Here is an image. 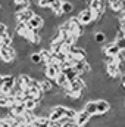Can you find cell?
Masks as SVG:
<instances>
[{
    "label": "cell",
    "instance_id": "cell-5",
    "mask_svg": "<svg viewBox=\"0 0 125 127\" xmlns=\"http://www.w3.org/2000/svg\"><path fill=\"white\" fill-rule=\"evenodd\" d=\"M34 15H35V10H34L32 7H30V9H25V10L16 12V13H15V18H16L18 24H19V22H21V24H28V21L31 19Z\"/></svg>",
    "mask_w": 125,
    "mask_h": 127
},
{
    "label": "cell",
    "instance_id": "cell-20",
    "mask_svg": "<svg viewBox=\"0 0 125 127\" xmlns=\"http://www.w3.org/2000/svg\"><path fill=\"white\" fill-rule=\"evenodd\" d=\"M62 72L66 75V78L69 80V81H72V80H75L77 77H80L78 75V72H77V69L74 68V66H69V68H65V69H62Z\"/></svg>",
    "mask_w": 125,
    "mask_h": 127
},
{
    "label": "cell",
    "instance_id": "cell-21",
    "mask_svg": "<svg viewBox=\"0 0 125 127\" xmlns=\"http://www.w3.org/2000/svg\"><path fill=\"white\" fill-rule=\"evenodd\" d=\"M75 10V6H74V3L72 1H69V0H66V1H63L62 3V12L65 16H68L69 13H72Z\"/></svg>",
    "mask_w": 125,
    "mask_h": 127
},
{
    "label": "cell",
    "instance_id": "cell-11",
    "mask_svg": "<svg viewBox=\"0 0 125 127\" xmlns=\"http://www.w3.org/2000/svg\"><path fill=\"white\" fill-rule=\"evenodd\" d=\"M110 109H112V106H110V102L107 99H99L97 100V115L103 117V115L109 114Z\"/></svg>",
    "mask_w": 125,
    "mask_h": 127
},
{
    "label": "cell",
    "instance_id": "cell-1",
    "mask_svg": "<svg viewBox=\"0 0 125 127\" xmlns=\"http://www.w3.org/2000/svg\"><path fill=\"white\" fill-rule=\"evenodd\" d=\"M0 59L4 64H9V65H13L15 61L18 59V53L15 50L13 46H0Z\"/></svg>",
    "mask_w": 125,
    "mask_h": 127
},
{
    "label": "cell",
    "instance_id": "cell-4",
    "mask_svg": "<svg viewBox=\"0 0 125 127\" xmlns=\"http://www.w3.org/2000/svg\"><path fill=\"white\" fill-rule=\"evenodd\" d=\"M77 16H78V19H80V24H81V25H84V27H87V25H90V24H93V22H94L93 10H91L90 7H87V9L81 10Z\"/></svg>",
    "mask_w": 125,
    "mask_h": 127
},
{
    "label": "cell",
    "instance_id": "cell-25",
    "mask_svg": "<svg viewBox=\"0 0 125 127\" xmlns=\"http://www.w3.org/2000/svg\"><path fill=\"white\" fill-rule=\"evenodd\" d=\"M63 127H78V126H77V124H75L72 120H69L68 123H65V124H63Z\"/></svg>",
    "mask_w": 125,
    "mask_h": 127
},
{
    "label": "cell",
    "instance_id": "cell-10",
    "mask_svg": "<svg viewBox=\"0 0 125 127\" xmlns=\"http://www.w3.org/2000/svg\"><path fill=\"white\" fill-rule=\"evenodd\" d=\"M102 50H103L104 56H112V58H116V56L121 53V49L116 46L115 41H113V43H106Z\"/></svg>",
    "mask_w": 125,
    "mask_h": 127
},
{
    "label": "cell",
    "instance_id": "cell-2",
    "mask_svg": "<svg viewBox=\"0 0 125 127\" xmlns=\"http://www.w3.org/2000/svg\"><path fill=\"white\" fill-rule=\"evenodd\" d=\"M16 86V77L13 74L10 75H3V87L0 90L1 95H10V92L13 90V87Z\"/></svg>",
    "mask_w": 125,
    "mask_h": 127
},
{
    "label": "cell",
    "instance_id": "cell-7",
    "mask_svg": "<svg viewBox=\"0 0 125 127\" xmlns=\"http://www.w3.org/2000/svg\"><path fill=\"white\" fill-rule=\"evenodd\" d=\"M31 80L32 78H31L30 74H27V72H21V74H18V77H16V87L21 89V90H25V89L30 87Z\"/></svg>",
    "mask_w": 125,
    "mask_h": 127
},
{
    "label": "cell",
    "instance_id": "cell-19",
    "mask_svg": "<svg viewBox=\"0 0 125 127\" xmlns=\"http://www.w3.org/2000/svg\"><path fill=\"white\" fill-rule=\"evenodd\" d=\"M24 105H25V109H27V111L35 112V111H37V108L40 106V102H38V100H35V99H27V100L24 102Z\"/></svg>",
    "mask_w": 125,
    "mask_h": 127
},
{
    "label": "cell",
    "instance_id": "cell-22",
    "mask_svg": "<svg viewBox=\"0 0 125 127\" xmlns=\"http://www.w3.org/2000/svg\"><path fill=\"white\" fill-rule=\"evenodd\" d=\"M30 62H31L32 65H41V64H43V59H41L40 52H32L31 55H30Z\"/></svg>",
    "mask_w": 125,
    "mask_h": 127
},
{
    "label": "cell",
    "instance_id": "cell-18",
    "mask_svg": "<svg viewBox=\"0 0 125 127\" xmlns=\"http://www.w3.org/2000/svg\"><path fill=\"white\" fill-rule=\"evenodd\" d=\"M50 118L49 117H37L32 123L34 127H50Z\"/></svg>",
    "mask_w": 125,
    "mask_h": 127
},
{
    "label": "cell",
    "instance_id": "cell-24",
    "mask_svg": "<svg viewBox=\"0 0 125 127\" xmlns=\"http://www.w3.org/2000/svg\"><path fill=\"white\" fill-rule=\"evenodd\" d=\"M7 30H9V28H7V25H6L4 22H0V38L7 32Z\"/></svg>",
    "mask_w": 125,
    "mask_h": 127
},
{
    "label": "cell",
    "instance_id": "cell-14",
    "mask_svg": "<svg viewBox=\"0 0 125 127\" xmlns=\"http://www.w3.org/2000/svg\"><path fill=\"white\" fill-rule=\"evenodd\" d=\"M30 31H32V30L28 28V24H21V22H19V24L16 25V28H15V35L25 38V37L30 34Z\"/></svg>",
    "mask_w": 125,
    "mask_h": 127
},
{
    "label": "cell",
    "instance_id": "cell-15",
    "mask_svg": "<svg viewBox=\"0 0 125 127\" xmlns=\"http://www.w3.org/2000/svg\"><path fill=\"white\" fill-rule=\"evenodd\" d=\"M25 105L24 103H16L15 106H12L10 109H9V114L10 115H13V117H21V115H24L25 114Z\"/></svg>",
    "mask_w": 125,
    "mask_h": 127
},
{
    "label": "cell",
    "instance_id": "cell-27",
    "mask_svg": "<svg viewBox=\"0 0 125 127\" xmlns=\"http://www.w3.org/2000/svg\"><path fill=\"white\" fill-rule=\"evenodd\" d=\"M50 127H63V126L59 121H52V123H50Z\"/></svg>",
    "mask_w": 125,
    "mask_h": 127
},
{
    "label": "cell",
    "instance_id": "cell-8",
    "mask_svg": "<svg viewBox=\"0 0 125 127\" xmlns=\"http://www.w3.org/2000/svg\"><path fill=\"white\" fill-rule=\"evenodd\" d=\"M44 24H46V21L43 19V16L35 13L31 19L28 21V28L32 30V31H40V30L44 27Z\"/></svg>",
    "mask_w": 125,
    "mask_h": 127
},
{
    "label": "cell",
    "instance_id": "cell-9",
    "mask_svg": "<svg viewBox=\"0 0 125 127\" xmlns=\"http://www.w3.org/2000/svg\"><path fill=\"white\" fill-rule=\"evenodd\" d=\"M90 120H91V115H90L85 109H83V111H78V114H77L74 123H75L78 127H84V126H87V124L90 123Z\"/></svg>",
    "mask_w": 125,
    "mask_h": 127
},
{
    "label": "cell",
    "instance_id": "cell-16",
    "mask_svg": "<svg viewBox=\"0 0 125 127\" xmlns=\"http://www.w3.org/2000/svg\"><path fill=\"white\" fill-rule=\"evenodd\" d=\"M93 41L96 44H106L107 43V34L104 31H97L93 37Z\"/></svg>",
    "mask_w": 125,
    "mask_h": 127
},
{
    "label": "cell",
    "instance_id": "cell-13",
    "mask_svg": "<svg viewBox=\"0 0 125 127\" xmlns=\"http://www.w3.org/2000/svg\"><path fill=\"white\" fill-rule=\"evenodd\" d=\"M85 87H87V84H85V81H84L83 77H77L75 80L69 81V86H68V89L75 90V92H83Z\"/></svg>",
    "mask_w": 125,
    "mask_h": 127
},
{
    "label": "cell",
    "instance_id": "cell-26",
    "mask_svg": "<svg viewBox=\"0 0 125 127\" xmlns=\"http://www.w3.org/2000/svg\"><path fill=\"white\" fill-rule=\"evenodd\" d=\"M121 87L125 92V74H122V77H121Z\"/></svg>",
    "mask_w": 125,
    "mask_h": 127
},
{
    "label": "cell",
    "instance_id": "cell-23",
    "mask_svg": "<svg viewBox=\"0 0 125 127\" xmlns=\"http://www.w3.org/2000/svg\"><path fill=\"white\" fill-rule=\"evenodd\" d=\"M115 43H116V46L121 49V52H125V37H122V38H116Z\"/></svg>",
    "mask_w": 125,
    "mask_h": 127
},
{
    "label": "cell",
    "instance_id": "cell-29",
    "mask_svg": "<svg viewBox=\"0 0 125 127\" xmlns=\"http://www.w3.org/2000/svg\"><path fill=\"white\" fill-rule=\"evenodd\" d=\"M1 9H3V6H1V3H0V10H1Z\"/></svg>",
    "mask_w": 125,
    "mask_h": 127
},
{
    "label": "cell",
    "instance_id": "cell-12",
    "mask_svg": "<svg viewBox=\"0 0 125 127\" xmlns=\"http://www.w3.org/2000/svg\"><path fill=\"white\" fill-rule=\"evenodd\" d=\"M74 58H77L78 61H84V59H87V56H88V53H87V50L85 49H83V47H80V46H77V44H74L72 47H71V52H69Z\"/></svg>",
    "mask_w": 125,
    "mask_h": 127
},
{
    "label": "cell",
    "instance_id": "cell-6",
    "mask_svg": "<svg viewBox=\"0 0 125 127\" xmlns=\"http://www.w3.org/2000/svg\"><path fill=\"white\" fill-rule=\"evenodd\" d=\"M74 68L77 69V72H78V75H80V77H83V75H85V74H88V72H91V71H93L91 64L88 62L87 59H84V61H78V62L74 65Z\"/></svg>",
    "mask_w": 125,
    "mask_h": 127
},
{
    "label": "cell",
    "instance_id": "cell-3",
    "mask_svg": "<svg viewBox=\"0 0 125 127\" xmlns=\"http://www.w3.org/2000/svg\"><path fill=\"white\" fill-rule=\"evenodd\" d=\"M61 72H62V68H61V64H58V62L46 65V68H44L46 78H49V80H55Z\"/></svg>",
    "mask_w": 125,
    "mask_h": 127
},
{
    "label": "cell",
    "instance_id": "cell-28",
    "mask_svg": "<svg viewBox=\"0 0 125 127\" xmlns=\"http://www.w3.org/2000/svg\"><path fill=\"white\" fill-rule=\"evenodd\" d=\"M24 127H34L32 124H27V126H24Z\"/></svg>",
    "mask_w": 125,
    "mask_h": 127
},
{
    "label": "cell",
    "instance_id": "cell-17",
    "mask_svg": "<svg viewBox=\"0 0 125 127\" xmlns=\"http://www.w3.org/2000/svg\"><path fill=\"white\" fill-rule=\"evenodd\" d=\"M84 109H85L91 117L97 115V100H88V102L84 105Z\"/></svg>",
    "mask_w": 125,
    "mask_h": 127
}]
</instances>
